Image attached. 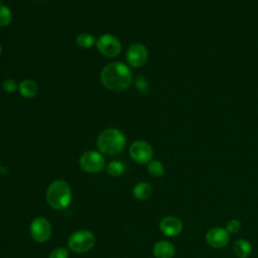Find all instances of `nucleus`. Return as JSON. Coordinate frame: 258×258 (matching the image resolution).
Wrapping results in <instances>:
<instances>
[{"mask_svg":"<svg viewBox=\"0 0 258 258\" xmlns=\"http://www.w3.org/2000/svg\"><path fill=\"white\" fill-rule=\"evenodd\" d=\"M132 72L128 64L121 61H113L106 64L100 74L103 86L109 91L120 93L128 89L132 83Z\"/></svg>","mask_w":258,"mask_h":258,"instance_id":"f257e3e1","label":"nucleus"},{"mask_svg":"<svg viewBox=\"0 0 258 258\" xmlns=\"http://www.w3.org/2000/svg\"><path fill=\"white\" fill-rule=\"evenodd\" d=\"M126 145L125 134L117 128L103 130L97 138V147L100 152L107 155H115L121 152Z\"/></svg>","mask_w":258,"mask_h":258,"instance_id":"f03ea898","label":"nucleus"},{"mask_svg":"<svg viewBox=\"0 0 258 258\" xmlns=\"http://www.w3.org/2000/svg\"><path fill=\"white\" fill-rule=\"evenodd\" d=\"M47 204L54 210H64L72 202V189L70 184L62 180L56 179L52 181L45 192Z\"/></svg>","mask_w":258,"mask_h":258,"instance_id":"7ed1b4c3","label":"nucleus"},{"mask_svg":"<svg viewBox=\"0 0 258 258\" xmlns=\"http://www.w3.org/2000/svg\"><path fill=\"white\" fill-rule=\"evenodd\" d=\"M95 242L96 239L92 232L88 230H79L70 236L68 246L73 252L86 253L94 247Z\"/></svg>","mask_w":258,"mask_h":258,"instance_id":"20e7f679","label":"nucleus"},{"mask_svg":"<svg viewBox=\"0 0 258 258\" xmlns=\"http://www.w3.org/2000/svg\"><path fill=\"white\" fill-rule=\"evenodd\" d=\"M96 47L101 54L108 57H115L122 50L121 41L116 35L111 33L102 34L96 40Z\"/></svg>","mask_w":258,"mask_h":258,"instance_id":"39448f33","label":"nucleus"},{"mask_svg":"<svg viewBox=\"0 0 258 258\" xmlns=\"http://www.w3.org/2000/svg\"><path fill=\"white\" fill-rule=\"evenodd\" d=\"M81 168L89 173H98L105 167V159L101 152L96 150L85 151L79 160Z\"/></svg>","mask_w":258,"mask_h":258,"instance_id":"423d86ee","label":"nucleus"},{"mask_svg":"<svg viewBox=\"0 0 258 258\" xmlns=\"http://www.w3.org/2000/svg\"><path fill=\"white\" fill-rule=\"evenodd\" d=\"M129 154L135 162L145 164L151 161L153 156V149L148 142L144 140H136L130 145Z\"/></svg>","mask_w":258,"mask_h":258,"instance_id":"0eeeda50","label":"nucleus"},{"mask_svg":"<svg viewBox=\"0 0 258 258\" xmlns=\"http://www.w3.org/2000/svg\"><path fill=\"white\" fill-rule=\"evenodd\" d=\"M148 59V49L140 42L131 44L126 51V61L131 68H140Z\"/></svg>","mask_w":258,"mask_h":258,"instance_id":"6e6552de","label":"nucleus"},{"mask_svg":"<svg viewBox=\"0 0 258 258\" xmlns=\"http://www.w3.org/2000/svg\"><path fill=\"white\" fill-rule=\"evenodd\" d=\"M29 232L34 241L43 243L50 238L51 225L47 219L43 217H37L31 222Z\"/></svg>","mask_w":258,"mask_h":258,"instance_id":"1a4fd4ad","label":"nucleus"},{"mask_svg":"<svg viewBox=\"0 0 258 258\" xmlns=\"http://www.w3.org/2000/svg\"><path fill=\"white\" fill-rule=\"evenodd\" d=\"M207 243L213 248H222L229 242V233L221 227H214L207 232Z\"/></svg>","mask_w":258,"mask_h":258,"instance_id":"9d476101","label":"nucleus"},{"mask_svg":"<svg viewBox=\"0 0 258 258\" xmlns=\"http://www.w3.org/2000/svg\"><path fill=\"white\" fill-rule=\"evenodd\" d=\"M182 222L174 216L164 217L159 223L160 231L168 237L177 236L182 231Z\"/></svg>","mask_w":258,"mask_h":258,"instance_id":"9b49d317","label":"nucleus"},{"mask_svg":"<svg viewBox=\"0 0 258 258\" xmlns=\"http://www.w3.org/2000/svg\"><path fill=\"white\" fill-rule=\"evenodd\" d=\"M155 258H172L174 255V247L168 241H158L153 247Z\"/></svg>","mask_w":258,"mask_h":258,"instance_id":"f8f14e48","label":"nucleus"},{"mask_svg":"<svg viewBox=\"0 0 258 258\" xmlns=\"http://www.w3.org/2000/svg\"><path fill=\"white\" fill-rule=\"evenodd\" d=\"M18 92L23 98L31 99L37 95L38 86L33 80L25 79L18 85Z\"/></svg>","mask_w":258,"mask_h":258,"instance_id":"ddd939ff","label":"nucleus"},{"mask_svg":"<svg viewBox=\"0 0 258 258\" xmlns=\"http://www.w3.org/2000/svg\"><path fill=\"white\" fill-rule=\"evenodd\" d=\"M233 251L239 258H248L252 253V245L248 240L239 239L234 243Z\"/></svg>","mask_w":258,"mask_h":258,"instance_id":"4468645a","label":"nucleus"},{"mask_svg":"<svg viewBox=\"0 0 258 258\" xmlns=\"http://www.w3.org/2000/svg\"><path fill=\"white\" fill-rule=\"evenodd\" d=\"M132 192H133V196L135 197V199H137L139 201H145L151 196L152 186L149 182L140 181L135 184Z\"/></svg>","mask_w":258,"mask_h":258,"instance_id":"2eb2a0df","label":"nucleus"},{"mask_svg":"<svg viewBox=\"0 0 258 258\" xmlns=\"http://www.w3.org/2000/svg\"><path fill=\"white\" fill-rule=\"evenodd\" d=\"M76 42L82 48H90L96 44V40L94 36L88 32H82L78 34L76 38Z\"/></svg>","mask_w":258,"mask_h":258,"instance_id":"dca6fc26","label":"nucleus"},{"mask_svg":"<svg viewBox=\"0 0 258 258\" xmlns=\"http://www.w3.org/2000/svg\"><path fill=\"white\" fill-rule=\"evenodd\" d=\"M147 170L150 175L154 177H160L164 173V166L158 160H151L147 164Z\"/></svg>","mask_w":258,"mask_h":258,"instance_id":"f3484780","label":"nucleus"},{"mask_svg":"<svg viewBox=\"0 0 258 258\" xmlns=\"http://www.w3.org/2000/svg\"><path fill=\"white\" fill-rule=\"evenodd\" d=\"M106 170L112 176H120L123 174V172L125 170V166L121 161L113 160L107 165Z\"/></svg>","mask_w":258,"mask_h":258,"instance_id":"a211bd4d","label":"nucleus"},{"mask_svg":"<svg viewBox=\"0 0 258 258\" xmlns=\"http://www.w3.org/2000/svg\"><path fill=\"white\" fill-rule=\"evenodd\" d=\"M12 21V12L9 7L4 4L0 5V27L7 26Z\"/></svg>","mask_w":258,"mask_h":258,"instance_id":"6ab92c4d","label":"nucleus"},{"mask_svg":"<svg viewBox=\"0 0 258 258\" xmlns=\"http://www.w3.org/2000/svg\"><path fill=\"white\" fill-rule=\"evenodd\" d=\"M2 89L7 93V94H12L14 93L16 90H18V85L17 83L12 80V79H6L3 83H2Z\"/></svg>","mask_w":258,"mask_h":258,"instance_id":"aec40b11","label":"nucleus"},{"mask_svg":"<svg viewBox=\"0 0 258 258\" xmlns=\"http://www.w3.org/2000/svg\"><path fill=\"white\" fill-rule=\"evenodd\" d=\"M69 251L63 247L54 248L48 255V258H68Z\"/></svg>","mask_w":258,"mask_h":258,"instance_id":"412c9836","label":"nucleus"},{"mask_svg":"<svg viewBox=\"0 0 258 258\" xmlns=\"http://www.w3.org/2000/svg\"><path fill=\"white\" fill-rule=\"evenodd\" d=\"M241 229V223L240 221H238L237 219H232L230 220L227 225H226V230L228 233L231 234H235L237 232H239Z\"/></svg>","mask_w":258,"mask_h":258,"instance_id":"4be33fe9","label":"nucleus"},{"mask_svg":"<svg viewBox=\"0 0 258 258\" xmlns=\"http://www.w3.org/2000/svg\"><path fill=\"white\" fill-rule=\"evenodd\" d=\"M1 52H2V46H1V44H0V54H1Z\"/></svg>","mask_w":258,"mask_h":258,"instance_id":"5701e85b","label":"nucleus"},{"mask_svg":"<svg viewBox=\"0 0 258 258\" xmlns=\"http://www.w3.org/2000/svg\"><path fill=\"white\" fill-rule=\"evenodd\" d=\"M1 4H2V0H0V5H1Z\"/></svg>","mask_w":258,"mask_h":258,"instance_id":"b1692460","label":"nucleus"},{"mask_svg":"<svg viewBox=\"0 0 258 258\" xmlns=\"http://www.w3.org/2000/svg\"><path fill=\"white\" fill-rule=\"evenodd\" d=\"M0 168H1V163H0Z\"/></svg>","mask_w":258,"mask_h":258,"instance_id":"393cba45","label":"nucleus"}]
</instances>
